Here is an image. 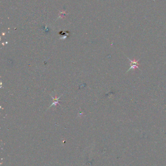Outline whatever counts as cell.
Instances as JSON below:
<instances>
[{
  "label": "cell",
  "instance_id": "cell-1",
  "mask_svg": "<svg viewBox=\"0 0 166 166\" xmlns=\"http://www.w3.org/2000/svg\"><path fill=\"white\" fill-rule=\"evenodd\" d=\"M127 58H128V59H129V62H130V65H131V67H130L129 69L127 70V71L126 73H127L130 70H132V69H133V70H135L136 69H139V66L140 65V64L138 63L139 60H137V61H136V59H133V60H131L130 59H129L128 57H127Z\"/></svg>",
  "mask_w": 166,
  "mask_h": 166
}]
</instances>
